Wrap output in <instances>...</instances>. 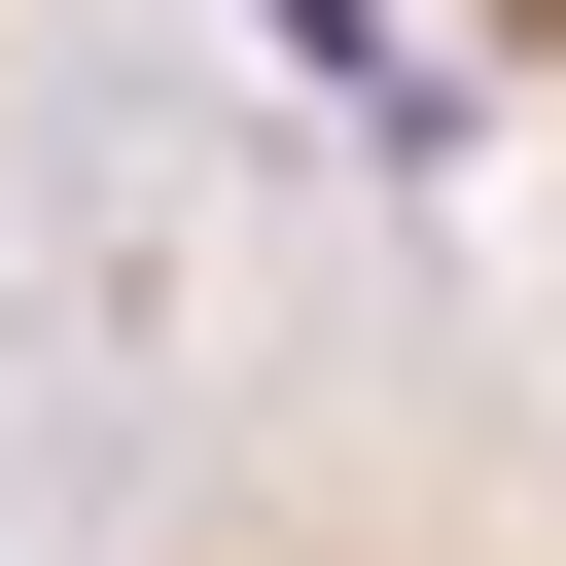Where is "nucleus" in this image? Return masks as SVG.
Listing matches in <instances>:
<instances>
[{
  "mask_svg": "<svg viewBox=\"0 0 566 566\" xmlns=\"http://www.w3.org/2000/svg\"><path fill=\"white\" fill-rule=\"evenodd\" d=\"M424 35H460V71H495V106L566 142V0H424Z\"/></svg>",
  "mask_w": 566,
  "mask_h": 566,
  "instance_id": "obj_2",
  "label": "nucleus"
},
{
  "mask_svg": "<svg viewBox=\"0 0 566 566\" xmlns=\"http://www.w3.org/2000/svg\"><path fill=\"white\" fill-rule=\"evenodd\" d=\"M35 566H566L531 460H212V495H106Z\"/></svg>",
  "mask_w": 566,
  "mask_h": 566,
  "instance_id": "obj_1",
  "label": "nucleus"
}]
</instances>
